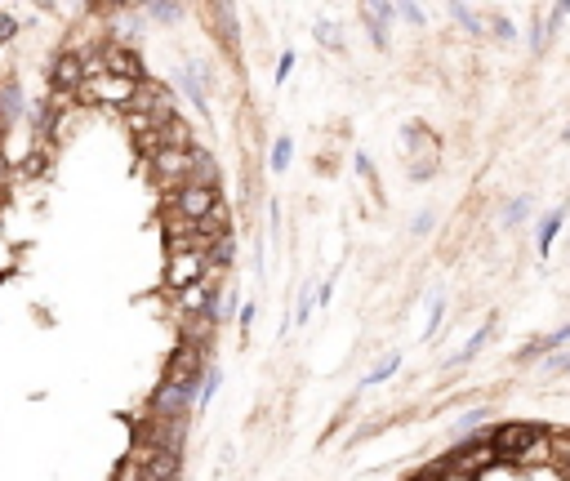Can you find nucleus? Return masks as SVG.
Listing matches in <instances>:
<instances>
[{"label":"nucleus","mask_w":570,"mask_h":481,"mask_svg":"<svg viewBox=\"0 0 570 481\" xmlns=\"http://www.w3.org/2000/svg\"><path fill=\"white\" fill-rule=\"evenodd\" d=\"M178 464H183L178 446H161L152 459H147V473H143V477L147 481H174L178 477Z\"/></svg>","instance_id":"1a4fd4ad"},{"label":"nucleus","mask_w":570,"mask_h":481,"mask_svg":"<svg viewBox=\"0 0 570 481\" xmlns=\"http://www.w3.org/2000/svg\"><path fill=\"white\" fill-rule=\"evenodd\" d=\"M397 366H402V357H397V352H393V357H383V361H379V366H374V370H370V388H374V383H383V379L393 375V370H397Z\"/></svg>","instance_id":"4468645a"},{"label":"nucleus","mask_w":570,"mask_h":481,"mask_svg":"<svg viewBox=\"0 0 570 481\" xmlns=\"http://www.w3.org/2000/svg\"><path fill=\"white\" fill-rule=\"evenodd\" d=\"M5 36H14V18H9V14H0V40H5Z\"/></svg>","instance_id":"6ab92c4d"},{"label":"nucleus","mask_w":570,"mask_h":481,"mask_svg":"<svg viewBox=\"0 0 570 481\" xmlns=\"http://www.w3.org/2000/svg\"><path fill=\"white\" fill-rule=\"evenodd\" d=\"M54 90L59 94H68V90H85V68H81V54H63L59 63H54Z\"/></svg>","instance_id":"6e6552de"},{"label":"nucleus","mask_w":570,"mask_h":481,"mask_svg":"<svg viewBox=\"0 0 570 481\" xmlns=\"http://www.w3.org/2000/svg\"><path fill=\"white\" fill-rule=\"evenodd\" d=\"M219 388H223V375H219V370H205V383H201V401H197V406H210Z\"/></svg>","instance_id":"2eb2a0df"},{"label":"nucleus","mask_w":570,"mask_h":481,"mask_svg":"<svg viewBox=\"0 0 570 481\" xmlns=\"http://www.w3.org/2000/svg\"><path fill=\"white\" fill-rule=\"evenodd\" d=\"M562 219H566V209H553V214H543V223H539V250H548V245H553L557 228H562Z\"/></svg>","instance_id":"f8f14e48"},{"label":"nucleus","mask_w":570,"mask_h":481,"mask_svg":"<svg viewBox=\"0 0 570 481\" xmlns=\"http://www.w3.org/2000/svg\"><path fill=\"white\" fill-rule=\"evenodd\" d=\"M526 214H531V206H526V201H512V206H508V214H503V219H508V223H522Z\"/></svg>","instance_id":"f3484780"},{"label":"nucleus","mask_w":570,"mask_h":481,"mask_svg":"<svg viewBox=\"0 0 570 481\" xmlns=\"http://www.w3.org/2000/svg\"><path fill=\"white\" fill-rule=\"evenodd\" d=\"M548 433L543 428H531V423H500L495 433H490V446L500 450V459H522L526 450L543 442Z\"/></svg>","instance_id":"f03ea898"},{"label":"nucleus","mask_w":570,"mask_h":481,"mask_svg":"<svg viewBox=\"0 0 570 481\" xmlns=\"http://www.w3.org/2000/svg\"><path fill=\"white\" fill-rule=\"evenodd\" d=\"M205 273H210V250H188V254H169V285L174 290H192L201 285Z\"/></svg>","instance_id":"20e7f679"},{"label":"nucleus","mask_w":570,"mask_h":481,"mask_svg":"<svg viewBox=\"0 0 570 481\" xmlns=\"http://www.w3.org/2000/svg\"><path fill=\"white\" fill-rule=\"evenodd\" d=\"M517 464H522V468H539V464H557V459H553V437H543V442H535V446L526 450V454H522Z\"/></svg>","instance_id":"9d476101"},{"label":"nucleus","mask_w":570,"mask_h":481,"mask_svg":"<svg viewBox=\"0 0 570 481\" xmlns=\"http://www.w3.org/2000/svg\"><path fill=\"white\" fill-rule=\"evenodd\" d=\"M197 383H205V375L197 379H166L161 392H156V414H183L192 401H201Z\"/></svg>","instance_id":"423d86ee"},{"label":"nucleus","mask_w":570,"mask_h":481,"mask_svg":"<svg viewBox=\"0 0 570 481\" xmlns=\"http://www.w3.org/2000/svg\"><path fill=\"white\" fill-rule=\"evenodd\" d=\"M223 206L219 201V192H214V183H188L178 197H174V209L188 219V223H201L205 214H214V209Z\"/></svg>","instance_id":"39448f33"},{"label":"nucleus","mask_w":570,"mask_h":481,"mask_svg":"<svg viewBox=\"0 0 570 481\" xmlns=\"http://www.w3.org/2000/svg\"><path fill=\"white\" fill-rule=\"evenodd\" d=\"M490 464H500V450L490 446V442H472V446H464L459 454L446 459V473H481Z\"/></svg>","instance_id":"0eeeda50"},{"label":"nucleus","mask_w":570,"mask_h":481,"mask_svg":"<svg viewBox=\"0 0 570 481\" xmlns=\"http://www.w3.org/2000/svg\"><path fill=\"white\" fill-rule=\"evenodd\" d=\"M290 156H295V143H290V138H276V143H272V156H268V170H285Z\"/></svg>","instance_id":"ddd939ff"},{"label":"nucleus","mask_w":570,"mask_h":481,"mask_svg":"<svg viewBox=\"0 0 570 481\" xmlns=\"http://www.w3.org/2000/svg\"><path fill=\"white\" fill-rule=\"evenodd\" d=\"M290 71H295V54H281V63H276V85H285Z\"/></svg>","instance_id":"dca6fc26"},{"label":"nucleus","mask_w":570,"mask_h":481,"mask_svg":"<svg viewBox=\"0 0 570 481\" xmlns=\"http://www.w3.org/2000/svg\"><path fill=\"white\" fill-rule=\"evenodd\" d=\"M152 14H156V18H174V14H178V5H152Z\"/></svg>","instance_id":"a211bd4d"},{"label":"nucleus","mask_w":570,"mask_h":481,"mask_svg":"<svg viewBox=\"0 0 570 481\" xmlns=\"http://www.w3.org/2000/svg\"><path fill=\"white\" fill-rule=\"evenodd\" d=\"M232 250H236L232 232H228V237H219V240H214V245H210V273H214V268H228V263H232Z\"/></svg>","instance_id":"9b49d317"},{"label":"nucleus","mask_w":570,"mask_h":481,"mask_svg":"<svg viewBox=\"0 0 570 481\" xmlns=\"http://www.w3.org/2000/svg\"><path fill=\"white\" fill-rule=\"evenodd\" d=\"M152 174H156V183L166 187V192H183L188 187V174H192V152L188 147H166V152H156L152 156Z\"/></svg>","instance_id":"f257e3e1"},{"label":"nucleus","mask_w":570,"mask_h":481,"mask_svg":"<svg viewBox=\"0 0 570 481\" xmlns=\"http://www.w3.org/2000/svg\"><path fill=\"white\" fill-rule=\"evenodd\" d=\"M134 94H138V85L134 80H121V76H99V80H90L81 90L85 103H112V107H121V112L134 107Z\"/></svg>","instance_id":"7ed1b4c3"}]
</instances>
